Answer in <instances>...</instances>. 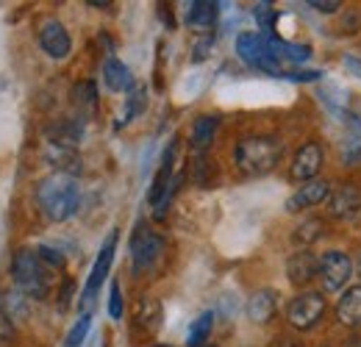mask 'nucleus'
<instances>
[{
	"instance_id": "nucleus-23",
	"label": "nucleus",
	"mask_w": 361,
	"mask_h": 347,
	"mask_svg": "<svg viewBox=\"0 0 361 347\" xmlns=\"http://www.w3.org/2000/svg\"><path fill=\"white\" fill-rule=\"evenodd\" d=\"M325 222L319 217H306L295 231H292V245L298 248V250H309V245H314L317 239L322 236V228Z\"/></svg>"
},
{
	"instance_id": "nucleus-27",
	"label": "nucleus",
	"mask_w": 361,
	"mask_h": 347,
	"mask_svg": "<svg viewBox=\"0 0 361 347\" xmlns=\"http://www.w3.org/2000/svg\"><path fill=\"white\" fill-rule=\"evenodd\" d=\"M147 109V89L145 87H136L131 95H128V106H126V114H123V120L117 123V128H123V126H128L134 117H139L142 111Z\"/></svg>"
},
{
	"instance_id": "nucleus-21",
	"label": "nucleus",
	"mask_w": 361,
	"mask_h": 347,
	"mask_svg": "<svg viewBox=\"0 0 361 347\" xmlns=\"http://www.w3.org/2000/svg\"><path fill=\"white\" fill-rule=\"evenodd\" d=\"M161 317H164V311H161V303L156 298H142L139 300V305H136V325L145 334H156L159 325H161Z\"/></svg>"
},
{
	"instance_id": "nucleus-42",
	"label": "nucleus",
	"mask_w": 361,
	"mask_h": 347,
	"mask_svg": "<svg viewBox=\"0 0 361 347\" xmlns=\"http://www.w3.org/2000/svg\"><path fill=\"white\" fill-rule=\"evenodd\" d=\"M153 347H176V345H153Z\"/></svg>"
},
{
	"instance_id": "nucleus-36",
	"label": "nucleus",
	"mask_w": 361,
	"mask_h": 347,
	"mask_svg": "<svg viewBox=\"0 0 361 347\" xmlns=\"http://www.w3.org/2000/svg\"><path fill=\"white\" fill-rule=\"evenodd\" d=\"M283 78L286 81H303L306 84V81H319V73L317 70H303V73L298 70V73H283Z\"/></svg>"
},
{
	"instance_id": "nucleus-40",
	"label": "nucleus",
	"mask_w": 361,
	"mask_h": 347,
	"mask_svg": "<svg viewBox=\"0 0 361 347\" xmlns=\"http://www.w3.org/2000/svg\"><path fill=\"white\" fill-rule=\"evenodd\" d=\"M87 6H94V8H106V6H111L109 0H90Z\"/></svg>"
},
{
	"instance_id": "nucleus-17",
	"label": "nucleus",
	"mask_w": 361,
	"mask_h": 347,
	"mask_svg": "<svg viewBox=\"0 0 361 347\" xmlns=\"http://www.w3.org/2000/svg\"><path fill=\"white\" fill-rule=\"evenodd\" d=\"M275 311H278V298H275L272 289H259L256 295H250V300H247V317H250V322L267 325L272 317H275Z\"/></svg>"
},
{
	"instance_id": "nucleus-37",
	"label": "nucleus",
	"mask_w": 361,
	"mask_h": 347,
	"mask_svg": "<svg viewBox=\"0 0 361 347\" xmlns=\"http://www.w3.org/2000/svg\"><path fill=\"white\" fill-rule=\"evenodd\" d=\"M73 289H75V284H73V281L67 278V281L61 284V298H59V308H61V311H64V308L70 305V298H73Z\"/></svg>"
},
{
	"instance_id": "nucleus-29",
	"label": "nucleus",
	"mask_w": 361,
	"mask_h": 347,
	"mask_svg": "<svg viewBox=\"0 0 361 347\" xmlns=\"http://www.w3.org/2000/svg\"><path fill=\"white\" fill-rule=\"evenodd\" d=\"M253 17H256L262 34H272V25H275V8H272L270 3H259V6L253 8Z\"/></svg>"
},
{
	"instance_id": "nucleus-8",
	"label": "nucleus",
	"mask_w": 361,
	"mask_h": 347,
	"mask_svg": "<svg viewBox=\"0 0 361 347\" xmlns=\"http://www.w3.org/2000/svg\"><path fill=\"white\" fill-rule=\"evenodd\" d=\"M353 275V259L342 250H328L319 259V278L328 292H339Z\"/></svg>"
},
{
	"instance_id": "nucleus-24",
	"label": "nucleus",
	"mask_w": 361,
	"mask_h": 347,
	"mask_svg": "<svg viewBox=\"0 0 361 347\" xmlns=\"http://www.w3.org/2000/svg\"><path fill=\"white\" fill-rule=\"evenodd\" d=\"M73 106L81 111V120H87L97 109V84L94 81H78L73 87Z\"/></svg>"
},
{
	"instance_id": "nucleus-25",
	"label": "nucleus",
	"mask_w": 361,
	"mask_h": 347,
	"mask_svg": "<svg viewBox=\"0 0 361 347\" xmlns=\"http://www.w3.org/2000/svg\"><path fill=\"white\" fill-rule=\"evenodd\" d=\"M212 328H214V314H212V311H203V314L189 325L186 347H206L209 345V336H212Z\"/></svg>"
},
{
	"instance_id": "nucleus-4",
	"label": "nucleus",
	"mask_w": 361,
	"mask_h": 347,
	"mask_svg": "<svg viewBox=\"0 0 361 347\" xmlns=\"http://www.w3.org/2000/svg\"><path fill=\"white\" fill-rule=\"evenodd\" d=\"M236 56L247 67H253L259 73H267V75H275V78H283V73H286L281 67V61L275 59V53H272V47L264 34H253V31L239 34L236 37Z\"/></svg>"
},
{
	"instance_id": "nucleus-39",
	"label": "nucleus",
	"mask_w": 361,
	"mask_h": 347,
	"mask_svg": "<svg viewBox=\"0 0 361 347\" xmlns=\"http://www.w3.org/2000/svg\"><path fill=\"white\" fill-rule=\"evenodd\" d=\"M348 126H350V136L361 142V114H348Z\"/></svg>"
},
{
	"instance_id": "nucleus-2",
	"label": "nucleus",
	"mask_w": 361,
	"mask_h": 347,
	"mask_svg": "<svg viewBox=\"0 0 361 347\" xmlns=\"http://www.w3.org/2000/svg\"><path fill=\"white\" fill-rule=\"evenodd\" d=\"M283 145L275 136H245L233 147V164L245 178H262L278 167Z\"/></svg>"
},
{
	"instance_id": "nucleus-3",
	"label": "nucleus",
	"mask_w": 361,
	"mask_h": 347,
	"mask_svg": "<svg viewBox=\"0 0 361 347\" xmlns=\"http://www.w3.org/2000/svg\"><path fill=\"white\" fill-rule=\"evenodd\" d=\"M11 278H14V284L20 286V292L25 298L45 300L47 292H50L45 264L39 261L37 250H31V248H20L14 253V259H11Z\"/></svg>"
},
{
	"instance_id": "nucleus-35",
	"label": "nucleus",
	"mask_w": 361,
	"mask_h": 347,
	"mask_svg": "<svg viewBox=\"0 0 361 347\" xmlns=\"http://www.w3.org/2000/svg\"><path fill=\"white\" fill-rule=\"evenodd\" d=\"M306 6H312L314 11H319V14H336L339 11V0H309Z\"/></svg>"
},
{
	"instance_id": "nucleus-22",
	"label": "nucleus",
	"mask_w": 361,
	"mask_h": 347,
	"mask_svg": "<svg viewBox=\"0 0 361 347\" xmlns=\"http://www.w3.org/2000/svg\"><path fill=\"white\" fill-rule=\"evenodd\" d=\"M267 42H270L272 53L278 61H306L312 56V47L309 44H295V42H286V39H278L275 34H264Z\"/></svg>"
},
{
	"instance_id": "nucleus-38",
	"label": "nucleus",
	"mask_w": 361,
	"mask_h": 347,
	"mask_svg": "<svg viewBox=\"0 0 361 347\" xmlns=\"http://www.w3.org/2000/svg\"><path fill=\"white\" fill-rule=\"evenodd\" d=\"M342 64H345V70L350 75H356L361 81V59H356V56H342Z\"/></svg>"
},
{
	"instance_id": "nucleus-28",
	"label": "nucleus",
	"mask_w": 361,
	"mask_h": 347,
	"mask_svg": "<svg viewBox=\"0 0 361 347\" xmlns=\"http://www.w3.org/2000/svg\"><path fill=\"white\" fill-rule=\"evenodd\" d=\"M90 328H92V314H81V317H78V322H75V325L70 328V334H67V347L84 345V339H87Z\"/></svg>"
},
{
	"instance_id": "nucleus-26",
	"label": "nucleus",
	"mask_w": 361,
	"mask_h": 347,
	"mask_svg": "<svg viewBox=\"0 0 361 347\" xmlns=\"http://www.w3.org/2000/svg\"><path fill=\"white\" fill-rule=\"evenodd\" d=\"M319 97H322V103L328 106V111H334V114H339L342 120H348V109H345V103H348V97H345V92L336 87V84H325L322 92H319Z\"/></svg>"
},
{
	"instance_id": "nucleus-11",
	"label": "nucleus",
	"mask_w": 361,
	"mask_h": 347,
	"mask_svg": "<svg viewBox=\"0 0 361 347\" xmlns=\"http://www.w3.org/2000/svg\"><path fill=\"white\" fill-rule=\"evenodd\" d=\"M361 212V189L356 183H339L328 197V214L334 219H350Z\"/></svg>"
},
{
	"instance_id": "nucleus-18",
	"label": "nucleus",
	"mask_w": 361,
	"mask_h": 347,
	"mask_svg": "<svg viewBox=\"0 0 361 347\" xmlns=\"http://www.w3.org/2000/svg\"><path fill=\"white\" fill-rule=\"evenodd\" d=\"M336 317L342 325L348 328H359L361 325V284L348 286V292L339 298L336 303Z\"/></svg>"
},
{
	"instance_id": "nucleus-32",
	"label": "nucleus",
	"mask_w": 361,
	"mask_h": 347,
	"mask_svg": "<svg viewBox=\"0 0 361 347\" xmlns=\"http://www.w3.org/2000/svg\"><path fill=\"white\" fill-rule=\"evenodd\" d=\"M361 162V142L359 139H348V145H342V164H359Z\"/></svg>"
},
{
	"instance_id": "nucleus-10",
	"label": "nucleus",
	"mask_w": 361,
	"mask_h": 347,
	"mask_svg": "<svg viewBox=\"0 0 361 347\" xmlns=\"http://www.w3.org/2000/svg\"><path fill=\"white\" fill-rule=\"evenodd\" d=\"M114 250H117V231H111V233L106 236V242H103L97 259L92 264V272H90V278H87V286H84V303H90L92 298L97 295L100 284L106 281V275H109V269H111V264H114Z\"/></svg>"
},
{
	"instance_id": "nucleus-19",
	"label": "nucleus",
	"mask_w": 361,
	"mask_h": 347,
	"mask_svg": "<svg viewBox=\"0 0 361 347\" xmlns=\"http://www.w3.org/2000/svg\"><path fill=\"white\" fill-rule=\"evenodd\" d=\"M45 159L50 167H56V173L61 175H75L81 173V156L75 153V150H70V147H59V145H47L45 150Z\"/></svg>"
},
{
	"instance_id": "nucleus-7",
	"label": "nucleus",
	"mask_w": 361,
	"mask_h": 347,
	"mask_svg": "<svg viewBox=\"0 0 361 347\" xmlns=\"http://www.w3.org/2000/svg\"><path fill=\"white\" fill-rule=\"evenodd\" d=\"M322 162H325L322 145L319 142H306V145L298 147V153H295V159L289 164V178L303 186V183L314 181L317 173L322 170Z\"/></svg>"
},
{
	"instance_id": "nucleus-16",
	"label": "nucleus",
	"mask_w": 361,
	"mask_h": 347,
	"mask_svg": "<svg viewBox=\"0 0 361 347\" xmlns=\"http://www.w3.org/2000/svg\"><path fill=\"white\" fill-rule=\"evenodd\" d=\"M103 81H106V87L111 89V92H134L136 84H134V73L128 70V64L126 61H120V59H106V64H103Z\"/></svg>"
},
{
	"instance_id": "nucleus-13",
	"label": "nucleus",
	"mask_w": 361,
	"mask_h": 347,
	"mask_svg": "<svg viewBox=\"0 0 361 347\" xmlns=\"http://www.w3.org/2000/svg\"><path fill=\"white\" fill-rule=\"evenodd\" d=\"M317 275H319V259L312 250H295L289 256V261H286V278H289L292 286L303 289V286H309L314 281Z\"/></svg>"
},
{
	"instance_id": "nucleus-6",
	"label": "nucleus",
	"mask_w": 361,
	"mask_h": 347,
	"mask_svg": "<svg viewBox=\"0 0 361 347\" xmlns=\"http://www.w3.org/2000/svg\"><path fill=\"white\" fill-rule=\"evenodd\" d=\"M325 295L322 292H314V289H306L300 295H295L289 305H286V322L295 328V331H309L314 328L317 322L322 319L325 314Z\"/></svg>"
},
{
	"instance_id": "nucleus-41",
	"label": "nucleus",
	"mask_w": 361,
	"mask_h": 347,
	"mask_svg": "<svg viewBox=\"0 0 361 347\" xmlns=\"http://www.w3.org/2000/svg\"><path fill=\"white\" fill-rule=\"evenodd\" d=\"M345 347H361V339H353V342H348Z\"/></svg>"
},
{
	"instance_id": "nucleus-20",
	"label": "nucleus",
	"mask_w": 361,
	"mask_h": 347,
	"mask_svg": "<svg viewBox=\"0 0 361 347\" xmlns=\"http://www.w3.org/2000/svg\"><path fill=\"white\" fill-rule=\"evenodd\" d=\"M217 128H220V117H214V114H203V117H197V120L192 123V133H189L192 150H197V153L209 150V145L214 142Z\"/></svg>"
},
{
	"instance_id": "nucleus-14",
	"label": "nucleus",
	"mask_w": 361,
	"mask_h": 347,
	"mask_svg": "<svg viewBox=\"0 0 361 347\" xmlns=\"http://www.w3.org/2000/svg\"><path fill=\"white\" fill-rule=\"evenodd\" d=\"M217 17H220V3H212V0H192L186 3V25L192 31H200V34H209L214 25H217Z\"/></svg>"
},
{
	"instance_id": "nucleus-31",
	"label": "nucleus",
	"mask_w": 361,
	"mask_h": 347,
	"mask_svg": "<svg viewBox=\"0 0 361 347\" xmlns=\"http://www.w3.org/2000/svg\"><path fill=\"white\" fill-rule=\"evenodd\" d=\"M109 317L111 319L123 317V289H120V281H111V289H109Z\"/></svg>"
},
{
	"instance_id": "nucleus-9",
	"label": "nucleus",
	"mask_w": 361,
	"mask_h": 347,
	"mask_svg": "<svg viewBox=\"0 0 361 347\" xmlns=\"http://www.w3.org/2000/svg\"><path fill=\"white\" fill-rule=\"evenodd\" d=\"M331 192H334V186H331L328 178H314V181L298 186V189L289 195V200H286V212H289V214H300V212L314 209V206H319V203H328Z\"/></svg>"
},
{
	"instance_id": "nucleus-30",
	"label": "nucleus",
	"mask_w": 361,
	"mask_h": 347,
	"mask_svg": "<svg viewBox=\"0 0 361 347\" xmlns=\"http://www.w3.org/2000/svg\"><path fill=\"white\" fill-rule=\"evenodd\" d=\"M37 256H39V261H42L45 267H53V269H64V264H67V259H64L56 248H50V245H39V248H37Z\"/></svg>"
},
{
	"instance_id": "nucleus-1",
	"label": "nucleus",
	"mask_w": 361,
	"mask_h": 347,
	"mask_svg": "<svg viewBox=\"0 0 361 347\" xmlns=\"http://www.w3.org/2000/svg\"><path fill=\"white\" fill-rule=\"evenodd\" d=\"M37 203L50 222L70 219L81 206V186L73 175L53 173L37 186Z\"/></svg>"
},
{
	"instance_id": "nucleus-5",
	"label": "nucleus",
	"mask_w": 361,
	"mask_h": 347,
	"mask_svg": "<svg viewBox=\"0 0 361 347\" xmlns=\"http://www.w3.org/2000/svg\"><path fill=\"white\" fill-rule=\"evenodd\" d=\"M164 236H159L156 231L139 225L131 236V264H134V272L136 275H145L150 269L159 267V261L164 259Z\"/></svg>"
},
{
	"instance_id": "nucleus-33",
	"label": "nucleus",
	"mask_w": 361,
	"mask_h": 347,
	"mask_svg": "<svg viewBox=\"0 0 361 347\" xmlns=\"http://www.w3.org/2000/svg\"><path fill=\"white\" fill-rule=\"evenodd\" d=\"M212 44H214V37H212V34H203V37L195 42V47H192V61H203V59L212 53Z\"/></svg>"
},
{
	"instance_id": "nucleus-43",
	"label": "nucleus",
	"mask_w": 361,
	"mask_h": 347,
	"mask_svg": "<svg viewBox=\"0 0 361 347\" xmlns=\"http://www.w3.org/2000/svg\"><path fill=\"white\" fill-rule=\"evenodd\" d=\"M206 347H217V345H206Z\"/></svg>"
},
{
	"instance_id": "nucleus-44",
	"label": "nucleus",
	"mask_w": 361,
	"mask_h": 347,
	"mask_svg": "<svg viewBox=\"0 0 361 347\" xmlns=\"http://www.w3.org/2000/svg\"><path fill=\"white\" fill-rule=\"evenodd\" d=\"M359 331H361V325H359Z\"/></svg>"
},
{
	"instance_id": "nucleus-12",
	"label": "nucleus",
	"mask_w": 361,
	"mask_h": 347,
	"mask_svg": "<svg viewBox=\"0 0 361 347\" xmlns=\"http://www.w3.org/2000/svg\"><path fill=\"white\" fill-rule=\"evenodd\" d=\"M39 44H42V50H45L47 56L56 59V61L67 59L70 50H73V39H70L67 28L59 20H45L39 25Z\"/></svg>"
},
{
	"instance_id": "nucleus-15",
	"label": "nucleus",
	"mask_w": 361,
	"mask_h": 347,
	"mask_svg": "<svg viewBox=\"0 0 361 347\" xmlns=\"http://www.w3.org/2000/svg\"><path fill=\"white\" fill-rule=\"evenodd\" d=\"M81 139H84V120L81 117H64V120H56L47 128V145L75 150Z\"/></svg>"
},
{
	"instance_id": "nucleus-34",
	"label": "nucleus",
	"mask_w": 361,
	"mask_h": 347,
	"mask_svg": "<svg viewBox=\"0 0 361 347\" xmlns=\"http://www.w3.org/2000/svg\"><path fill=\"white\" fill-rule=\"evenodd\" d=\"M14 336V319H11V311L0 308V342H8Z\"/></svg>"
}]
</instances>
